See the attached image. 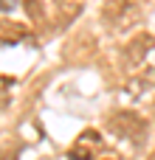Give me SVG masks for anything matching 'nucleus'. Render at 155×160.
I'll use <instances>...</instances> for the list:
<instances>
[{
  "instance_id": "nucleus-3",
  "label": "nucleus",
  "mask_w": 155,
  "mask_h": 160,
  "mask_svg": "<svg viewBox=\"0 0 155 160\" xmlns=\"http://www.w3.org/2000/svg\"><path fill=\"white\" fill-rule=\"evenodd\" d=\"M17 3L20 0H0V11H11V8H17Z\"/></svg>"
},
{
  "instance_id": "nucleus-1",
  "label": "nucleus",
  "mask_w": 155,
  "mask_h": 160,
  "mask_svg": "<svg viewBox=\"0 0 155 160\" xmlns=\"http://www.w3.org/2000/svg\"><path fill=\"white\" fill-rule=\"evenodd\" d=\"M127 14H136V8L124 0H110L104 6V17L113 20V28H124L127 25Z\"/></svg>"
},
{
  "instance_id": "nucleus-2",
  "label": "nucleus",
  "mask_w": 155,
  "mask_h": 160,
  "mask_svg": "<svg viewBox=\"0 0 155 160\" xmlns=\"http://www.w3.org/2000/svg\"><path fill=\"white\" fill-rule=\"evenodd\" d=\"M20 37H23V28H20V31H14L8 22H3V25H0V42H14V39H20Z\"/></svg>"
}]
</instances>
